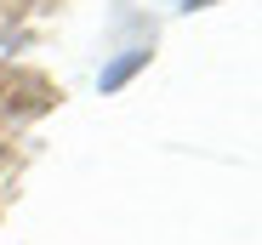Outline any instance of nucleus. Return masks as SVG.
<instances>
[{
  "label": "nucleus",
  "instance_id": "f03ea898",
  "mask_svg": "<svg viewBox=\"0 0 262 245\" xmlns=\"http://www.w3.org/2000/svg\"><path fill=\"white\" fill-rule=\"evenodd\" d=\"M188 6H205V0H188Z\"/></svg>",
  "mask_w": 262,
  "mask_h": 245
},
{
  "label": "nucleus",
  "instance_id": "f257e3e1",
  "mask_svg": "<svg viewBox=\"0 0 262 245\" xmlns=\"http://www.w3.org/2000/svg\"><path fill=\"white\" fill-rule=\"evenodd\" d=\"M143 63H148V52H125L120 63H108V69H103V92H114V86H125V80L137 74Z\"/></svg>",
  "mask_w": 262,
  "mask_h": 245
}]
</instances>
